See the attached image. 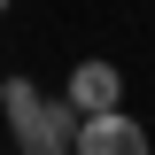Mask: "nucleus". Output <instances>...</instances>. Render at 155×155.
Here are the masks:
<instances>
[{
    "mask_svg": "<svg viewBox=\"0 0 155 155\" xmlns=\"http://www.w3.org/2000/svg\"><path fill=\"white\" fill-rule=\"evenodd\" d=\"M23 155H78V147H23Z\"/></svg>",
    "mask_w": 155,
    "mask_h": 155,
    "instance_id": "20e7f679",
    "label": "nucleus"
},
{
    "mask_svg": "<svg viewBox=\"0 0 155 155\" xmlns=\"http://www.w3.org/2000/svg\"><path fill=\"white\" fill-rule=\"evenodd\" d=\"M0 16H8V0H0Z\"/></svg>",
    "mask_w": 155,
    "mask_h": 155,
    "instance_id": "39448f33",
    "label": "nucleus"
},
{
    "mask_svg": "<svg viewBox=\"0 0 155 155\" xmlns=\"http://www.w3.org/2000/svg\"><path fill=\"white\" fill-rule=\"evenodd\" d=\"M78 155H147V132H140V116H124V109L85 116V124H78Z\"/></svg>",
    "mask_w": 155,
    "mask_h": 155,
    "instance_id": "7ed1b4c3",
    "label": "nucleus"
},
{
    "mask_svg": "<svg viewBox=\"0 0 155 155\" xmlns=\"http://www.w3.org/2000/svg\"><path fill=\"white\" fill-rule=\"evenodd\" d=\"M62 101H70L78 116H109V109H124V70L101 62V54H85V62L70 70V85H62Z\"/></svg>",
    "mask_w": 155,
    "mask_h": 155,
    "instance_id": "f03ea898",
    "label": "nucleus"
},
{
    "mask_svg": "<svg viewBox=\"0 0 155 155\" xmlns=\"http://www.w3.org/2000/svg\"><path fill=\"white\" fill-rule=\"evenodd\" d=\"M0 116H8V132L23 147H78V124H85L70 101H47L31 78H8L0 85Z\"/></svg>",
    "mask_w": 155,
    "mask_h": 155,
    "instance_id": "f257e3e1",
    "label": "nucleus"
}]
</instances>
